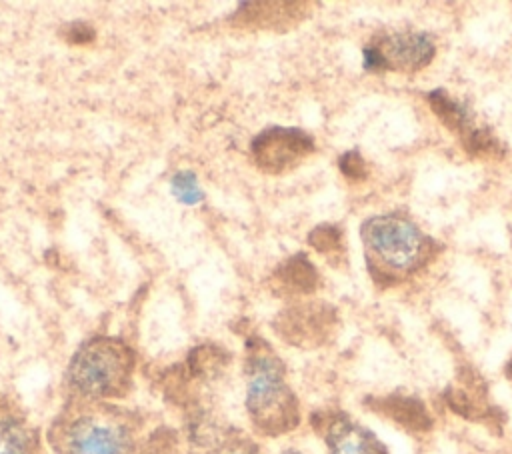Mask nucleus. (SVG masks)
<instances>
[{
	"instance_id": "13",
	"label": "nucleus",
	"mask_w": 512,
	"mask_h": 454,
	"mask_svg": "<svg viewBox=\"0 0 512 454\" xmlns=\"http://www.w3.org/2000/svg\"><path fill=\"white\" fill-rule=\"evenodd\" d=\"M276 278L280 288L290 294H312L320 284L318 270L304 254H296L280 264Z\"/></svg>"
},
{
	"instance_id": "16",
	"label": "nucleus",
	"mask_w": 512,
	"mask_h": 454,
	"mask_svg": "<svg viewBox=\"0 0 512 454\" xmlns=\"http://www.w3.org/2000/svg\"><path fill=\"white\" fill-rule=\"evenodd\" d=\"M172 194L182 204H196L202 200V190L196 182V176L190 170H182L172 178Z\"/></svg>"
},
{
	"instance_id": "7",
	"label": "nucleus",
	"mask_w": 512,
	"mask_h": 454,
	"mask_svg": "<svg viewBox=\"0 0 512 454\" xmlns=\"http://www.w3.org/2000/svg\"><path fill=\"white\" fill-rule=\"evenodd\" d=\"M442 400L456 416L468 422L484 424L492 432L502 434L506 414L490 400L488 384L476 368L464 364L456 372V380L444 388Z\"/></svg>"
},
{
	"instance_id": "11",
	"label": "nucleus",
	"mask_w": 512,
	"mask_h": 454,
	"mask_svg": "<svg viewBox=\"0 0 512 454\" xmlns=\"http://www.w3.org/2000/svg\"><path fill=\"white\" fill-rule=\"evenodd\" d=\"M362 404L376 416L392 422L396 428L420 436L428 434L434 428V416L428 410L426 402L408 392H386V394H370L362 400Z\"/></svg>"
},
{
	"instance_id": "4",
	"label": "nucleus",
	"mask_w": 512,
	"mask_h": 454,
	"mask_svg": "<svg viewBox=\"0 0 512 454\" xmlns=\"http://www.w3.org/2000/svg\"><path fill=\"white\" fill-rule=\"evenodd\" d=\"M134 368V350L124 340L96 336L72 354L66 380L74 398L110 402L130 392Z\"/></svg>"
},
{
	"instance_id": "12",
	"label": "nucleus",
	"mask_w": 512,
	"mask_h": 454,
	"mask_svg": "<svg viewBox=\"0 0 512 454\" xmlns=\"http://www.w3.org/2000/svg\"><path fill=\"white\" fill-rule=\"evenodd\" d=\"M0 454H42V438L38 428L22 418H2Z\"/></svg>"
},
{
	"instance_id": "14",
	"label": "nucleus",
	"mask_w": 512,
	"mask_h": 454,
	"mask_svg": "<svg viewBox=\"0 0 512 454\" xmlns=\"http://www.w3.org/2000/svg\"><path fill=\"white\" fill-rule=\"evenodd\" d=\"M202 454H258V444L240 432H224L210 440Z\"/></svg>"
},
{
	"instance_id": "9",
	"label": "nucleus",
	"mask_w": 512,
	"mask_h": 454,
	"mask_svg": "<svg viewBox=\"0 0 512 454\" xmlns=\"http://www.w3.org/2000/svg\"><path fill=\"white\" fill-rule=\"evenodd\" d=\"M314 138L298 128H268L252 142L256 164L266 172H284L314 152Z\"/></svg>"
},
{
	"instance_id": "6",
	"label": "nucleus",
	"mask_w": 512,
	"mask_h": 454,
	"mask_svg": "<svg viewBox=\"0 0 512 454\" xmlns=\"http://www.w3.org/2000/svg\"><path fill=\"white\" fill-rule=\"evenodd\" d=\"M424 98L440 124L458 138L462 150L470 158L500 160L506 156L504 142L490 126H484L476 120L468 104L454 98L444 88H434L426 92Z\"/></svg>"
},
{
	"instance_id": "15",
	"label": "nucleus",
	"mask_w": 512,
	"mask_h": 454,
	"mask_svg": "<svg viewBox=\"0 0 512 454\" xmlns=\"http://www.w3.org/2000/svg\"><path fill=\"white\" fill-rule=\"evenodd\" d=\"M308 244L326 254V256H338L344 254V234L338 226L334 224H320L308 234Z\"/></svg>"
},
{
	"instance_id": "3",
	"label": "nucleus",
	"mask_w": 512,
	"mask_h": 454,
	"mask_svg": "<svg viewBox=\"0 0 512 454\" xmlns=\"http://www.w3.org/2000/svg\"><path fill=\"white\" fill-rule=\"evenodd\" d=\"M246 412L256 434L278 438L300 426V402L286 378V366L262 338L246 342Z\"/></svg>"
},
{
	"instance_id": "8",
	"label": "nucleus",
	"mask_w": 512,
	"mask_h": 454,
	"mask_svg": "<svg viewBox=\"0 0 512 454\" xmlns=\"http://www.w3.org/2000/svg\"><path fill=\"white\" fill-rule=\"evenodd\" d=\"M328 454H390L388 446L346 410L324 408L310 416Z\"/></svg>"
},
{
	"instance_id": "5",
	"label": "nucleus",
	"mask_w": 512,
	"mask_h": 454,
	"mask_svg": "<svg viewBox=\"0 0 512 454\" xmlns=\"http://www.w3.org/2000/svg\"><path fill=\"white\" fill-rule=\"evenodd\" d=\"M436 56L434 36L424 30H392L372 36L362 50V66L372 74H418Z\"/></svg>"
},
{
	"instance_id": "2",
	"label": "nucleus",
	"mask_w": 512,
	"mask_h": 454,
	"mask_svg": "<svg viewBox=\"0 0 512 454\" xmlns=\"http://www.w3.org/2000/svg\"><path fill=\"white\" fill-rule=\"evenodd\" d=\"M360 240L366 270L382 290L410 280L442 252V244L400 210L366 218L360 224Z\"/></svg>"
},
{
	"instance_id": "19",
	"label": "nucleus",
	"mask_w": 512,
	"mask_h": 454,
	"mask_svg": "<svg viewBox=\"0 0 512 454\" xmlns=\"http://www.w3.org/2000/svg\"><path fill=\"white\" fill-rule=\"evenodd\" d=\"M280 454H304L302 450H296V448H286V450H282Z\"/></svg>"
},
{
	"instance_id": "1",
	"label": "nucleus",
	"mask_w": 512,
	"mask_h": 454,
	"mask_svg": "<svg viewBox=\"0 0 512 454\" xmlns=\"http://www.w3.org/2000/svg\"><path fill=\"white\" fill-rule=\"evenodd\" d=\"M54 454H176L168 428L144 432V418L112 402L72 398L48 428Z\"/></svg>"
},
{
	"instance_id": "18",
	"label": "nucleus",
	"mask_w": 512,
	"mask_h": 454,
	"mask_svg": "<svg viewBox=\"0 0 512 454\" xmlns=\"http://www.w3.org/2000/svg\"><path fill=\"white\" fill-rule=\"evenodd\" d=\"M504 376L512 382V354H510V358H508L506 364H504Z\"/></svg>"
},
{
	"instance_id": "17",
	"label": "nucleus",
	"mask_w": 512,
	"mask_h": 454,
	"mask_svg": "<svg viewBox=\"0 0 512 454\" xmlns=\"http://www.w3.org/2000/svg\"><path fill=\"white\" fill-rule=\"evenodd\" d=\"M338 168L350 182H362L368 178V164L358 150L344 152L338 158Z\"/></svg>"
},
{
	"instance_id": "10",
	"label": "nucleus",
	"mask_w": 512,
	"mask_h": 454,
	"mask_svg": "<svg viewBox=\"0 0 512 454\" xmlns=\"http://www.w3.org/2000/svg\"><path fill=\"white\" fill-rule=\"evenodd\" d=\"M336 326L338 312L334 306L324 302H306L282 312L278 334L292 344L312 348L330 340Z\"/></svg>"
}]
</instances>
